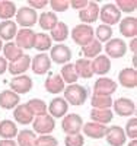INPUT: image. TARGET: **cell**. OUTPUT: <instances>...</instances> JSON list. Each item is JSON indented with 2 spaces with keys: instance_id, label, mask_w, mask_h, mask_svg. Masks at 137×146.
Instances as JSON below:
<instances>
[{
  "instance_id": "7402d4cb",
  "label": "cell",
  "mask_w": 137,
  "mask_h": 146,
  "mask_svg": "<svg viewBox=\"0 0 137 146\" xmlns=\"http://www.w3.org/2000/svg\"><path fill=\"white\" fill-rule=\"evenodd\" d=\"M82 129H83V135L85 136H88L91 139H102L105 136L107 126L95 123V121H89V123H85L82 126Z\"/></svg>"
},
{
  "instance_id": "d6986e66",
  "label": "cell",
  "mask_w": 137,
  "mask_h": 146,
  "mask_svg": "<svg viewBox=\"0 0 137 146\" xmlns=\"http://www.w3.org/2000/svg\"><path fill=\"white\" fill-rule=\"evenodd\" d=\"M21 102V96L10 91V89H6V91H2L0 92V108L3 110H13L19 105Z\"/></svg>"
},
{
  "instance_id": "c3c4849f",
  "label": "cell",
  "mask_w": 137,
  "mask_h": 146,
  "mask_svg": "<svg viewBox=\"0 0 137 146\" xmlns=\"http://www.w3.org/2000/svg\"><path fill=\"white\" fill-rule=\"evenodd\" d=\"M0 146H18L15 140H10V139H2L0 140Z\"/></svg>"
},
{
  "instance_id": "277c9868",
  "label": "cell",
  "mask_w": 137,
  "mask_h": 146,
  "mask_svg": "<svg viewBox=\"0 0 137 146\" xmlns=\"http://www.w3.org/2000/svg\"><path fill=\"white\" fill-rule=\"evenodd\" d=\"M32 127H34V133H40L41 136L50 135V133L56 129V121L47 113V114H42V115H38V117H34Z\"/></svg>"
},
{
  "instance_id": "74e56055",
  "label": "cell",
  "mask_w": 137,
  "mask_h": 146,
  "mask_svg": "<svg viewBox=\"0 0 137 146\" xmlns=\"http://www.w3.org/2000/svg\"><path fill=\"white\" fill-rule=\"evenodd\" d=\"M92 107L96 110H108L113 107V98L104 95H93L92 96Z\"/></svg>"
},
{
  "instance_id": "681fc988",
  "label": "cell",
  "mask_w": 137,
  "mask_h": 146,
  "mask_svg": "<svg viewBox=\"0 0 137 146\" xmlns=\"http://www.w3.org/2000/svg\"><path fill=\"white\" fill-rule=\"evenodd\" d=\"M130 48H131V51L136 54V48H137V40L136 38H131V42H130Z\"/></svg>"
},
{
  "instance_id": "5b68a950",
  "label": "cell",
  "mask_w": 137,
  "mask_h": 146,
  "mask_svg": "<svg viewBox=\"0 0 137 146\" xmlns=\"http://www.w3.org/2000/svg\"><path fill=\"white\" fill-rule=\"evenodd\" d=\"M16 23L21 25L22 28H31L34 27L36 21H38V15H36V10L31 9L29 6H23L19 7L16 10Z\"/></svg>"
},
{
  "instance_id": "3957f363",
  "label": "cell",
  "mask_w": 137,
  "mask_h": 146,
  "mask_svg": "<svg viewBox=\"0 0 137 146\" xmlns=\"http://www.w3.org/2000/svg\"><path fill=\"white\" fill-rule=\"evenodd\" d=\"M99 18L104 22V25L113 27L117 25L121 21V12L117 9L115 5L113 3H107L102 7H99Z\"/></svg>"
},
{
  "instance_id": "60d3db41",
  "label": "cell",
  "mask_w": 137,
  "mask_h": 146,
  "mask_svg": "<svg viewBox=\"0 0 137 146\" xmlns=\"http://www.w3.org/2000/svg\"><path fill=\"white\" fill-rule=\"evenodd\" d=\"M124 133H126V136L131 137V140L137 139V118L136 117H131L127 121L126 129H124Z\"/></svg>"
},
{
  "instance_id": "e575fe53",
  "label": "cell",
  "mask_w": 137,
  "mask_h": 146,
  "mask_svg": "<svg viewBox=\"0 0 137 146\" xmlns=\"http://www.w3.org/2000/svg\"><path fill=\"white\" fill-rule=\"evenodd\" d=\"M26 107L28 110L32 113L34 117H38V115H42V114H47L48 113V105L42 101V100H38V98H32L26 102Z\"/></svg>"
},
{
  "instance_id": "7dc6e473",
  "label": "cell",
  "mask_w": 137,
  "mask_h": 146,
  "mask_svg": "<svg viewBox=\"0 0 137 146\" xmlns=\"http://www.w3.org/2000/svg\"><path fill=\"white\" fill-rule=\"evenodd\" d=\"M7 60L5 58V57H2L0 56V75H3V73L7 70Z\"/></svg>"
},
{
  "instance_id": "8d00e7d4",
  "label": "cell",
  "mask_w": 137,
  "mask_h": 146,
  "mask_svg": "<svg viewBox=\"0 0 137 146\" xmlns=\"http://www.w3.org/2000/svg\"><path fill=\"white\" fill-rule=\"evenodd\" d=\"M18 146H35L36 143V135L32 130H21L18 131Z\"/></svg>"
},
{
  "instance_id": "9c48e42d",
  "label": "cell",
  "mask_w": 137,
  "mask_h": 146,
  "mask_svg": "<svg viewBox=\"0 0 137 146\" xmlns=\"http://www.w3.org/2000/svg\"><path fill=\"white\" fill-rule=\"evenodd\" d=\"M127 53V44L124 42L121 38H111L105 44V56L109 58H121Z\"/></svg>"
},
{
  "instance_id": "8992f818",
  "label": "cell",
  "mask_w": 137,
  "mask_h": 146,
  "mask_svg": "<svg viewBox=\"0 0 137 146\" xmlns=\"http://www.w3.org/2000/svg\"><path fill=\"white\" fill-rule=\"evenodd\" d=\"M82 126H83V120L79 114H66L63 117V121H61V129H63V131L66 133L67 136L70 135H77V133H80L82 130Z\"/></svg>"
},
{
  "instance_id": "2e32d148",
  "label": "cell",
  "mask_w": 137,
  "mask_h": 146,
  "mask_svg": "<svg viewBox=\"0 0 137 146\" xmlns=\"http://www.w3.org/2000/svg\"><path fill=\"white\" fill-rule=\"evenodd\" d=\"M99 18V5L96 2H88L85 9L79 10V19L85 25H91Z\"/></svg>"
},
{
  "instance_id": "f6af8a7d",
  "label": "cell",
  "mask_w": 137,
  "mask_h": 146,
  "mask_svg": "<svg viewBox=\"0 0 137 146\" xmlns=\"http://www.w3.org/2000/svg\"><path fill=\"white\" fill-rule=\"evenodd\" d=\"M48 5V0H29L28 2V6L31 9H44L45 6Z\"/></svg>"
},
{
  "instance_id": "603a6c76",
  "label": "cell",
  "mask_w": 137,
  "mask_h": 146,
  "mask_svg": "<svg viewBox=\"0 0 137 146\" xmlns=\"http://www.w3.org/2000/svg\"><path fill=\"white\" fill-rule=\"evenodd\" d=\"M13 118L18 124H22V126H28L32 123L34 120V115L32 113L28 110L26 104H19L15 110H13Z\"/></svg>"
},
{
  "instance_id": "8fae6325",
  "label": "cell",
  "mask_w": 137,
  "mask_h": 146,
  "mask_svg": "<svg viewBox=\"0 0 137 146\" xmlns=\"http://www.w3.org/2000/svg\"><path fill=\"white\" fill-rule=\"evenodd\" d=\"M107 143L109 146H122L127 140V136L124 133V129H121L120 126H109L105 130V136Z\"/></svg>"
},
{
  "instance_id": "44dd1931",
  "label": "cell",
  "mask_w": 137,
  "mask_h": 146,
  "mask_svg": "<svg viewBox=\"0 0 137 146\" xmlns=\"http://www.w3.org/2000/svg\"><path fill=\"white\" fill-rule=\"evenodd\" d=\"M91 64H92V72L93 75H99V76H104L111 70V60L107 56H96L93 60H91Z\"/></svg>"
},
{
  "instance_id": "cb8c5ba5",
  "label": "cell",
  "mask_w": 137,
  "mask_h": 146,
  "mask_svg": "<svg viewBox=\"0 0 137 146\" xmlns=\"http://www.w3.org/2000/svg\"><path fill=\"white\" fill-rule=\"evenodd\" d=\"M44 86H45L47 92H50V94H60V92L64 91L66 85H64L63 78H61L60 73H58V75L48 76V78L45 79V82H44Z\"/></svg>"
},
{
  "instance_id": "4316f807",
  "label": "cell",
  "mask_w": 137,
  "mask_h": 146,
  "mask_svg": "<svg viewBox=\"0 0 137 146\" xmlns=\"http://www.w3.org/2000/svg\"><path fill=\"white\" fill-rule=\"evenodd\" d=\"M18 126L15 121L12 120H2L0 121V137L2 139H10L13 140V137L18 136Z\"/></svg>"
},
{
  "instance_id": "4fadbf2b",
  "label": "cell",
  "mask_w": 137,
  "mask_h": 146,
  "mask_svg": "<svg viewBox=\"0 0 137 146\" xmlns=\"http://www.w3.org/2000/svg\"><path fill=\"white\" fill-rule=\"evenodd\" d=\"M34 40H35V32L31 28H22L16 32L15 44L22 50H31V48H34Z\"/></svg>"
},
{
  "instance_id": "d4e9b609",
  "label": "cell",
  "mask_w": 137,
  "mask_h": 146,
  "mask_svg": "<svg viewBox=\"0 0 137 146\" xmlns=\"http://www.w3.org/2000/svg\"><path fill=\"white\" fill-rule=\"evenodd\" d=\"M18 32V25L13 21H2L0 22V40L10 42L13 40Z\"/></svg>"
},
{
  "instance_id": "e0dca14e",
  "label": "cell",
  "mask_w": 137,
  "mask_h": 146,
  "mask_svg": "<svg viewBox=\"0 0 137 146\" xmlns=\"http://www.w3.org/2000/svg\"><path fill=\"white\" fill-rule=\"evenodd\" d=\"M32 79L26 75H21V76H13V79L10 80V91L16 92L18 95L21 94H28L32 89Z\"/></svg>"
},
{
  "instance_id": "83f0119b",
  "label": "cell",
  "mask_w": 137,
  "mask_h": 146,
  "mask_svg": "<svg viewBox=\"0 0 137 146\" xmlns=\"http://www.w3.org/2000/svg\"><path fill=\"white\" fill-rule=\"evenodd\" d=\"M91 118L92 121H95V123H99V124H108L113 121L114 118V113L111 111V110H96V108H92L91 111Z\"/></svg>"
},
{
  "instance_id": "ac0fdd59",
  "label": "cell",
  "mask_w": 137,
  "mask_h": 146,
  "mask_svg": "<svg viewBox=\"0 0 137 146\" xmlns=\"http://www.w3.org/2000/svg\"><path fill=\"white\" fill-rule=\"evenodd\" d=\"M69 111V104L66 102L64 98L61 96H57L54 98L48 105V113L53 118H60V117H64Z\"/></svg>"
},
{
  "instance_id": "ab89813d",
  "label": "cell",
  "mask_w": 137,
  "mask_h": 146,
  "mask_svg": "<svg viewBox=\"0 0 137 146\" xmlns=\"http://www.w3.org/2000/svg\"><path fill=\"white\" fill-rule=\"evenodd\" d=\"M117 9L121 12H126V13H131L136 10L137 7V2L136 0H117Z\"/></svg>"
},
{
  "instance_id": "ee69618b",
  "label": "cell",
  "mask_w": 137,
  "mask_h": 146,
  "mask_svg": "<svg viewBox=\"0 0 137 146\" xmlns=\"http://www.w3.org/2000/svg\"><path fill=\"white\" fill-rule=\"evenodd\" d=\"M50 6H51L54 13L56 12H66L70 7V0H51Z\"/></svg>"
},
{
  "instance_id": "836d02e7",
  "label": "cell",
  "mask_w": 137,
  "mask_h": 146,
  "mask_svg": "<svg viewBox=\"0 0 137 146\" xmlns=\"http://www.w3.org/2000/svg\"><path fill=\"white\" fill-rule=\"evenodd\" d=\"M16 5L9 0H0V19L3 21H10L16 15Z\"/></svg>"
},
{
  "instance_id": "52a82bcc",
  "label": "cell",
  "mask_w": 137,
  "mask_h": 146,
  "mask_svg": "<svg viewBox=\"0 0 137 146\" xmlns=\"http://www.w3.org/2000/svg\"><path fill=\"white\" fill-rule=\"evenodd\" d=\"M50 60L57 64H67L71 60V50L66 44L53 45L51 51H50Z\"/></svg>"
},
{
  "instance_id": "ffe728a7",
  "label": "cell",
  "mask_w": 137,
  "mask_h": 146,
  "mask_svg": "<svg viewBox=\"0 0 137 146\" xmlns=\"http://www.w3.org/2000/svg\"><path fill=\"white\" fill-rule=\"evenodd\" d=\"M120 32L126 38H136L137 36V19L134 16H127L120 21Z\"/></svg>"
},
{
  "instance_id": "484cf974",
  "label": "cell",
  "mask_w": 137,
  "mask_h": 146,
  "mask_svg": "<svg viewBox=\"0 0 137 146\" xmlns=\"http://www.w3.org/2000/svg\"><path fill=\"white\" fill-rule=\"evenodd\" d=\"M70 35V31H69V27L67 23L58 21L56 23V27L50 31V38L51 41H57V42H64Z\"/></svg>"
},
{
  "instance_id": "f907efd6",
  "label": "cell",
  "mask_w": 137,
  "mask_h": 146,
  "mask_svg": "<svg viewBox=\"0 0 137 146\" xmlns=\"http://www.w3.org/2000/svg\"><path fill=\"white\" fill-rule=\"evenodd\" d=\"M128 146H137V139H133V140H130Z\"/></svg>"
},
{
  "instance_id": "30bf717a",
  "label": "cell",
  "mask_w": 137,
  "mask_h": 146,
  "mask_svg": "<svg viewBox=\"0 0 137 146\" xmlns=\"http://www.w3.org/2000/svg\"><path fill=\"white\" fill-rule=\"evenodd\" d=\"M31 69L35 75L42 76L51 69V60H50V56L45 53H40L31 58Z\"/></svg>"
},
{
  "instance_id": "1f68e13d",
  "label": "cell",
  "mask_w": 137,
  "mask_h": 146,
  "mask_svg": "<svg viewBox=\"0 0 137 146\" xmlns=\"http://www.w3.org/2000/svg\"><path fill=\"white\" fill-rule=\"evenodd\" d=\"M102 44L99 42L98 40H92L91 42H88L86 45H83L82 47V54L85 56V58H88V60H91V58H95L96 56H99L101 54V51H102Z\"/></svg>"
},
{
  "instance_id": "4dcf8cb0",
  "label": "cell",
  "mask_w": 137,
  "mask_h": 146,
  "mask_svg": "<svg viewBox=\"0 0 137 146\" xmlns=\"http://www.w3.org/2000/svg\"><path fill=\"white\" fill-rule=\"evenodd\" d=\"M2 50H3V57L6 60H9V63L15 62V60H18L19 57L23 56V50L19 48L15 42H6V44H3Z\"/></svg>"
},
{
  "instance_id": "d6a6232c",
  "label": "cell",
  "mask_w": 137,
  "mask_h": 146,
  "mask_svg": "<svg viewBox=\"0 0 137 146\" xmlns=\"http://www.w3.org/2000/svg\"><path fill=\"white\" fill-rule=\"evenodd\" d=\"M51 47H53V41H51L48 34H45V32L35 34V40H34V48L35 50L44 53L47 50H51Z\"/></svg>"
},
{
  "instance_id": "6da1fadb",
  "label": "cell",
  "mask_w": 137,
  "mask_h": 146,
  "mask_svg": "<svg viewBox=\"0 0 137 146\" xmlns=\"http://www.w3.org/2000/svg\"><path fill=\"white\" fill-rule=\"evenodd\" d=\"M64 94V100L67 104H71V105H83L88 100V89L82 85H77V83H71V85H67L63 91Z\"/></svg>"
},
{
  "instance_id": "ba28073f",
  "label": "cell",
  "mask_w": 137,
  "mask_h": 146,
  "mask_svg": "<svg viewBox=\"0 0 137 146\" xmlns=\"http://www.w3.org/2000/svg\"><path fill=\"white\" fill-rule=\"evenodd\" d=\"M118 88V83L114 79L109 78H99L95 85H93V95H104V96H111Z\"/></svg>"
},
{
  "instance_id": "816d5d0a",
  "label": "cell",
  "mask_w": 137,
  "mask_h": 146,
  "mask_svg": "<svg viewBox=\"0 0 137 146\" xmlns=\"http://www.w3.org/2000/svg\"><path fill=\"white\" fill-rule=\"evenodd\" d=\"M2 48H3V41L0 40V51H2Z\"/></svg>"
},
{
  "instance_id": "f1b7e54d",
  "label": "cell",
  "mask_w": 137,
  "mask_h": 146,
  "mask_svg": "<svg viewBox=\"0 0 137 146\" xmlns=\"http://www.w3.org/2000/svg\"><path fill=\"white\" fill-rule=\"evenodd\" d=\"M74 69H76V73H77L79 78L91 79V78L93 76L91 60H88V58H79L77 62L74 63Z\"/></svg>"
},
{
  "instance_id": "9a60e30c",
  "label": "cell",
  "mask_w": 137,
  "mask_h": 146,
  "mask_svg": "<svg viewBox=\"0 0 137 146\" xmlns=\"http://www.w3.org/2000/svg\"><path fill=\"white\" fill-rule=\"evenodd\" d=\"M118 83L122 88L134 89L137 86V70L134 67H126L118 73Z\"/></svg>"
},
{
  "instance_id": "bcb514c9",
  "label": "cell",
  "mask_w": 137,
  "mask_h": 146,
  "mask_svg": "<svg viewBox=\"0 0 137 146\" xmlns=\"http://www.w3.org/2000/svg\"><path fill=\"white\" fill-rule=\"evenodd\" d=\"M89 0H70V6L73 9H77V10H82L86 7V5H88Z\"/></svg>"
},
{
  "instance_id": "7a4b0ae2",
  "label": "cell",
  "mask_w": 137,
  "mask_h": 146,
  "mask_svg": "<svg viewBox=\"0 0 137 146\" xmlns=\"http://www.w3.org/2000/svg\"><path fill=\"white\" fill-rule=\"evenodd\" d=\"M95 38V31L91 25H85V23H79L71 29V40L74 44H79L80 47L86 45Z\"/></svg>"
},
{
  "instance_id": "d590c367",
  "label": "cell",
  "mask_w": 137,
  "mask_h": 146,
  "mask_svg": "<svg viewBox=\"0 0 137 146\" xmlns=\"http://www.w3.org/2000/svg\"><path fill=\"white\" fill-rule=\"evenodd\" d=\"M60 76L63 78L64 83H76L79 76H77V73H76V69H74V64L73 63H67V64H63V67H61V73H60Z\"/></svg>"
},
{
  "instance_id": "b9f144b4",
  "label": "cell",
  "mask_w": 137,
  "mask_h": 146,
  "mask_svg": "<svg viewBox=\"0 0 137 146\" xmlns=\"http://www.w3.org/2000/svg\"><path fill=\"white\" fill-rule=\"evenodd\" d=\"M64 145L66 146H83L85 145V137H83V135H80V133L66 136L64 137Z\"/></svg>"
},
{
  "instance_id": "5bb4252c",
  "label": "cell",
  "mask_w": 137,
  "mask_h": 146,
  "mask_svg": "<svg viewBox=\"0 0 137 146\" xmlns=\"http://www.w3.org/2000/svg\"><path fill=\"white\" fill-rule=\"evenodd\" d=\"M28 69H31V56L23 54L22 57H19L15 62H10L7 64V72L12 76H21L25 75V72Z\"/></svg>"
},
{
  "instance_id": "7bdbcfd3",
  "label": "cell",
  "mask_w": 137,
  "mask_h": 146,
  "mask_svg": "<svg viewBox=\"0 0 137 146\" xmlns=\"http://www.w3.org/2000/svg\"><path fill=\"white\" fill-rule=\"evenodd\" d=\"M35 146H58V140L50 135H42L40 137H36Z\"/></svg>"
},
{
  "instance_id": "f546056e",
  "label": "cell",
  "mask_w": 137,
  "mask_h": 146,
  "mask_svg": "<svg viewBox=\"0 0 137 146\" xmlns=\"http://www.w3.org/2000/svg\"><path fill=\"white\" fill-rule=\"evenodd\" d=\"M57 22H58V18L54 12H42L38 16V23H40L41 29L44 31H51Z\"/></svg>"
},
{
  "instance_id": "7c38bea8",
  "label": "cell",
  "mask_w": 137,
  "mask_h": 146,
  "mask_svg": "<svg viewBox=\"0 0 137 146\" xmlns=\"http://www.w3.org/2000/svg\"><path fill=\"white\" fill-rule=\"evenodd\" d=\"M113 107H114V113L118 114L120 117H130L136 114V104L130 98H124V96L118 98L113 101Z\"/></svg>"
},
{
  "instance_id": "f35d334b",
  "label": "cell",
  "mask_w": 137,
  "mask_h": 146,
  "mask_svg": "<svg viewBox=\"0 0 137 146\" xmlns=\"http://www.w3.org/2000/svg\"><path fill=\"white\" fill-rule=\"evenodd\" d=\"M95 35H96L95 40H98L101 44H102V42H108L111 38H113V28L102 23V25H99V27L96 28Z\"/></svg>"
}]
</instances>
